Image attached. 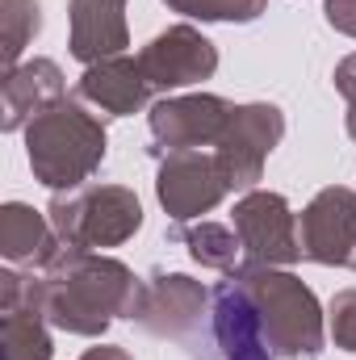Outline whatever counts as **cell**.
Here are the masks:
<instances>
[{"mask_svg":"<svg viewBox=\"0 0 356 360\" xmlns=\"http://www.w3.org/2000/svg\"><path fill=\"white\" fill-rule=\"evenodd\" d=\"M143 285L134 269L105 252H80L63 248L46 269H42V314L55 331L96 340L109 331L113 319L139 314Z\"/></svg>","mask_w":356,"mask_h":360,"instance_id":"6da1fadb","label":"cell"},{"mask_svg":"<svg viewBox=\"0 0 356 360\" xmlns=\"http://www.w3.org/2000/svg\"><path fill=\"white\" fill-rule=\"evenodd\" d=\"M105 151H109V134L101 117L72 96L46 105L25 126V155H30L34 180L46 184L51 193L84 188L89 176L105 164Z\"/></svg>","mask_w":356,"mask_h":360,"instance_id":"7a4b0ae2","label":"cell"},{"mask_svg":"<svg viewBox=\"0 0 356 360\" xmlns=\"http://www.w3.org/2000/svg\"><path fill=\"white\" fill-rule=\"evenodd\" d=\"M235 276L248 285L260 323H265L268 348L281 360H314L327 344V319L314 297V289L285 269L272 264H239Z\"/></svg>","mask_w":356,"mask_h":360,"instance_id":"3957f363","label":"cell"},{"mask_svg":"<svg viewBox=\"0 0 356 360\" xmlns=\"http://www.w3.org/2000/svg\"><path fill=\"white\" fill-rule=\"evenodd\" d=\"M46 218L63 239V248L105 252L139 235L143 201L126 184H84L72 193H55V201L46 205Z\"/></svg>","mask_w":356,"mask_h":360,"instance_id":"277c9868","label":"cell"},{"mask_svg":"<svg viewBox=\"0 0 356 360\" xmlns=\"http://www.w3.org/2000/svg\"><path fill=\"white\" fill-rule=\"evenodd\" d=\"M281 139H285V113L272 101L235 105V117H231L227 134L214 147L218 168L231 184V193H252L256 188V180L265 176L268 155L276 151Z\"/></svg>","mask_w":356,"mask_h":360,"instance_id":"5b68a950","label":"cell"},{"mask_svg":"<svg viewBox=\"0 0 356 360\" xmlns=\"http://www.w3.org/2000/svg\"><path fill=\"white\" fill-rule=\"evenodd\" d=\"M235 235L243 243L248 264H272L289 269L302 260V239H298V214L281 193L252 188L235 201Z\"/></svg>","mask_w":356,"mask_h":360,"instance_id":"8992f818","label":"cell"},{"mask_svg":"<svg viewBox=\"0 0 356 360\" xmlns=\"http://www.w3.org/2000/svg\"><path fill=\"white\" fill-rule=\"evenodd\" d=\"M231 117H235V105L227 96H214V92H189V96H164V101H155L151 113H147L155 155L218 147V139L227 134Z\"/></svg>","mask_w":356,"mask_h":360,"instance_id":"52a82bcc","label":"cell"},{"mask_svg":"<svg viewBox=\"0 0 356 360\" xmlns=\"http://www.w3.org/2000/svg\"><path fill=\"white\" fill-rule=\"evenodd\" d=\"M227 193L231 184L222 176L214 151H164L160 155L155 197L177 226L201 222V214H210Z\"/></svg>","mask_w":356,"mask_h":360,"instance_id":"ba28073f","label":"cell"},{"mask_svg":"<svg viewBox=\"0 0 356 360\" xmlns=\"http://www.w3.org/2000/svg\"><path fill=\"white\" fill-rule=\"evenodd\" d=\"M0 348L4 360H51L55 340L42 314V272H0Z\"/></svg>","mask_w":356,"mask_h":360,"instance_id":"9c48e42d","label":"cell"},{"mask_svg":"<svg viewBox=\"0 0 356 360\" xmlns=\"http://www.w3.org/2000/svg\"><path fill=\"white\" fill-rule=\"evenodd\" d=\"M302 260H314L323 269H344L356 260V193L344 184H327L310 197V205L298 218Z\"/></svg>","mask_w":356,"mask_h":360,"instance_id":"30bf717a","label":"cell"},{"mask_svg":"<svg viewBox=\"0 0 356 360\" xmlns=\"http://www.w3.org/2000/svg\"><path fill=\"white\" fill-rule=\"evenodd\" d=\"M139 68L155 92H177L184 84H201L218 72V46L189 21L168 25L139 51Z\"/></svg>","mask_w":356,"mask_h":360,"instance_id":"8fae6325","label":"cell"},{"mask_svg":"<svg viewBox=\"0 0 356 360\" xmlns=\"http://www.w3.org/2000/svg\"><path fill=\"white\" fill-rule=\"evenodd\" d=\"M210 331L222 360H272L260 310L235 272H227V281L210 289Z\"/></svg>","mask_w":356,"mask_h":360,"instance_id":"7c38bea8","label":"cell"},{"mask_svg":"<svg viewBox=\"0 0 356 360\" xmlns=\"http://www.w3.org/2000/svg\"><path fill=\"white\" fill-rule=\"evenodd\" d=\"M210 306V293L201 289V281L184 276V272H155L143 285V302L134 323L147 335L160 340H184L201 327V310Z\"/></svg>","mask_w":356,"mask_h":360,"instance_id":"4fadbf2b","label":"cell"},{"mask_svg":"<svg viewBox=\"0 0 356 360\" xmlns=\"http://www.w3.org/2000/svg\"><path fill=\"white\" fill-rule=\"evenodd\" d=\"M151 96H155V89L147 84L139 59H130V55L89 63L80 76V101H89L92 109H101L109 117H130V113L147 109Z\"/></svg>","mask_w":356,"mask_h":360,"instance_id":"5bb4252c","label":"cell"},{"mask_svg":"<svg viewBox=\"0 0 356 360\" xmlns=\"http://www.w3.org/2000/svg\"><path fill=\"white\" fill-rule=\"evenodd\" d=\"M72 17V59H80L84 68L126 55L130 46V25H126V0H72L68 4Z\"/></svg>","mask_w":356,"mask_h":360,"instance_id":"9a60e30c","label":"cell"},{"mask_svg":"<svg viewBox=\"0 0 356 360\" xmlns=\"http://www.w3.org/2000/svg\"><path fill=\"white\" fill-rule=\"evenodd\" d=\"M0 96H4V130L30 126L46 105L68 96V80L55 59H25L13 72L0 76Z\"/></svg>","mask_w":356,"mask_h":360,"instance_id":"2e32d148","label":"cell"},{"mask_svg":"<svg viewBox=\"0 0 356 360\" xmlns=\"http://www.w3.org/2000/svg\"><path fill=\"white\" fill-rule=\"evenodd\" d=\"M63 252V239L55 235L51 218L25 201H8L0 205V256L8 264H25V269H46L55 256Z\"/></svg>","mask_w":356,"mask_h":360,"instance_id":"e0dca14e","label":"cell"},{"mask_svg":"<svg viewBox=\"0 0 356 360\" xmlns=\"http://www.w3.org/2000/svg\"><path fill=\"white\" fill-rule=\"evenodd\" d=\"M180 243L189 248V256L201 264V269H214V272H235L239 269V235L222 222H193L184 231H172Z\"/></svg>","mask_w":356,"mask_h":360,"instance_id":"ac0fdd59","label":"cell"},{"mask_svg":"<svg viewBox=\"0 0 356 360\" xmlns=\"http://www.w3.org/2000/svg\"><path fill=\"white\" fill-rule=\"evenodd\" d=\"M42 8L38 0H0V76L21 63V51L38 38Z\"/></svg>","mask_w":356,"mask_h":360,"instance_id":"d6986e66","label":"cell"},{"mask_svg":"<svg viewBox=\"0 0 356 360\" xmlns=\"http://www.w3.org/2000/svg\"><path fill=\"white\" fill-rule=\"evenodd\" d=\"M172 13H184L193 21H256L268 8V0H164Z\"/></svg>","mask_w":356,"mask_h":360,"instance_id":"ffe728a7","label":"cell"},{"mask_svg":"<svg viewBox=\"0 0 356 360\" xmlns=\"http://www.w3.org/2000/svg\"><path fill=\"white\" fill-rule=\"evenodd\" d=\"M331 340L336 348L344 352H356V289H340L331 297Z\"/></svg>","mask_w":356,"mask_h":360,"instance_id":"44dd1931","label":"cell"},{"mask_svg":"<svg viewBox=\"0 0 356 360\" xmlns=\"http://www.w3.org/2000/svg\"><path fill=\"white\" fill-rule=\"evenodd\" d=\"M336 89H340V96L348 101V139L356 143V55H348V59H340L336 63Z\"/></svg>","mask_w":356,"mask_h":360,"instance_id":"7402d4cb","label":"cell"},{"mask_svg":"<svg viewBox=\"0 0 356 360\" xmlns=\"http://www.w3.org/2000/svg\"><path fill=\"white\" fill-rule=\"evenodd\" d=\"M323 17H327L331 30L356 38V0H327V4H323Z\"/></svg>","mask_w":356,"mask_h":360,"instance_id":"603a6c76","label":"cell"},{"mask_svg":"<svg viewBox=\"0 0 356 360\" xmlns=\"http://www.w3.org/2000/svg\"><path fill=\"white\" fill-rule=\"evenodd\" d=\"M80 360H134L126 348H117V344H96V348H89Z\"/></svg>","mask_w":356,"mask_h":360,"instance_id":"cb8c5ba5","label":"cell"},{"mask_svg":"<svg viewBox=\"0 0 356 360\" xmlns=\"http://www.w3.org/2000/svg\"><path fill=\"white\" fill-rule=\"evenodd\" d=\"M352 269H356V260H352Z\"/></svg>","mask_w":356,"mask_h":360,"instance_id":"d4e9b609","label":"cell"}]
</instances>
